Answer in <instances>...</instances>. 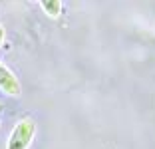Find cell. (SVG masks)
<instances>
[{"mask_svg":"<svg viewBox=\"0 0 155 149\" xmlns=\"http://www.w3.org/2000/svg\"><path fill=\"white\" fill-rule=\"evenodd\" d=\"M2 36H4V32H2V28H0V42H2Z\"/></svg>","mask_w":155,"mask_h":149,"instance_id":"obj_2","label":"cell"},{"mask_svg":"<svg viewBox=\"0 0 155 149\" xmlns=\"http://www.w3.org/2000/svg\"><path fill=\"white\" fill-rule=\"evenodd\" d=\"M0 88L6 91V94H20V84L18 80L8 72V70L0 64Z\"/></svg>","mask_w":155,"mask_h":149,"instance_id":"obj_1","label":"cell"}]
</instances>
